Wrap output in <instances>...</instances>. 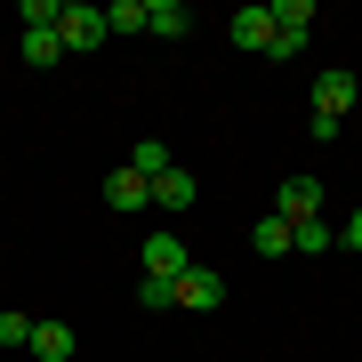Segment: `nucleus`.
<instances>
[{"label": "nucleus", "instance_id": "nucleus-19", "mask_svg": "<svg viewBox=\"0 0 362 362\" xmlns=\"http://www.w3.org/2000/svg\"><path fill=\"white\" fill-rule=\"evenodd\" d=\"M137 306H145V314H161V306H177V282H137Z\"/></svg>", "mask_w": 362, "mask_h": 362}, {"label": "nucleus", "instance_id": "nucleus-4", "mask_svg": "<svg viewBox=\"0 0 362 362\" xmlns=\"http://www.w3.org/2000/svg\"><path fill=\"white\" fill-rule=\"evenodd\" d=\"M274 218H322V177H282V194H274Z\"/></svg>", "mask_w": 362, "mask_h": 362}, {"label": "nucleus", "instance_id": "nucleus-11", "mask_svg": "<svg viewBox=\"0 0 362 362\" xmlns=\"http://www.w3.org/2000/svg\"><path fill=\"white\" fill-rule=\"evenodd\" d=\"M274 33H314V0H266Z\"/></svg>", "mask_w": 362, "mask_h": 362}, {"label": "nucleus", "instance_id": "nucleus-1", "mask_svg": "<svg viewBox=\"0 0 362 362\" xmlns=\"http://www.w3.org/2000/svg\"><path fill=\"white\" fill-rule=\"evenodd\" d=\"M57 40H65L73 57L81 49H105V40H113V33H105V8H97V0H65V8H57Z\"/></svg>", "mask_w": 362, "mask_h": 362}, {"label": "nucleus", "instance_id": "nucleus-14", "mask_svg": "<svg viewBox=\"0 0 362 362\" xmlns=\"http://www.w3.org/2000/svg\"><path fill=\"white\" fill-rule=\"evenodd\" d=\"M250 250H258V258H282V250H290V218H258Z\"/></svg>", "mask_w": 362, "mask_h": 362}, {"label": "nucleus", "instance_id": "nucleus-5", "mask_svg": "<svg viewBox=\"0 0 362 362\" xmlns=\"http://www.w3.org/2000/svg\"><path fill=\"white\" fill-rule=\"evenodd\" d=\"M362 97V81L346 73V65H330L322 81H314V113H330V121H346V105Z\"/></svg>", "mask_w": 362, "mask_h": 362}, {"label": "nucleus", "instance_id": "nucleus-8", "mask_svg": "<svg viewBox=\"0 0 362 362\" xmlns=\"http://www.w3.org/2000/svg\"><path fill=\"white\" fill-rule=\"evenodd\" d=\"M233 49H266V40H274V16H266V0H258V8H233Z\"/></svg>", "mask_w": 362, "mask_h": 362}, {"label": "nucleus", "instance_id": "nucleus-10", "mask_svg": "<svg viewBox=\"0 0 362 362\" xmlns=\"http://www.w3.org/2000/svg\"><path fill=\"white\" fill-rule=\"evenodd\" d=\"M33 354L40 362H73V330L65 322H33Z\"/></svg>", "mask_w": 362, "mask_h": 362}, {"label": "nucleus", "instance_id": "nucleus-2", "mask_svg": "<svg viewBox=\"0 0 362 362\" xmlns=\"http://www.w3.org/2000/svg\"><path fill=\"white\" fill-rule=\"evenodd\" d=\"M137 266H145V282H177V274L194 266V250H185L169 226H153V233H145V250H137Z\"/></svg>", "mask_w": 362, "mask_h": 362}, {"label": "nucleus", "instance_id": "nucleus-3", "mask_svg": "<svg viewBox=\"0 0 362 362\" xmlns=\"http://www.w3.org/2000/svg\"><path fill=\"white\" fill-rule=\"evenodd\" d=\"M177 306H185V314H218V306H226V274L185 266V274H177Z\"/></svg>", "mask_w": 362, "mask_h": 362}, {"label": "nucleus", "instance_id": "nucleus-15", "mask_svg": "<svg viewBox=\"0 0 362 362\" xmlns=\"http://www.w3.org/2000/svg\"><path fill=\"white\" fill-rule=\"evenodd\" d=\"M105 33H145V0H113L105 8Z\"/></svg>", "mask_w": 362, "mask_h": 362}, {"label": "nucleus", "instance_id": "nucleus-17", "mask_svg": "<svg viewBox=\"0 0 362 362\" xmlns=\"http://www.w3.org/2000/svg\"><path fill=\"white\" fill-rule=\"evenodd\" d=\"M57 57H65L57 33H25V65H57Z\"/></svg>", "mask_w": 362, "mask_h": 362}, {"label": "nucleus", "instance_id": "nucleus-6", "mask_svg": "<svg viewBox=\"0 0 362 362\" xmlns=\"http://www.w3.org/2000/svg\"><path fill=\"white\" fill-rule=\"evenodd\" d=\"M105 202H113L121 218H137V209H153V185H145L137 169H113V177H105Z\"/></svg>", "mask_w": 362, "mask_h": 362}, {"label": "nucleus", "instance_id": "nucleus-9", "mask_svg": "<svg viewBox=\"0 0 362 362\" xmlns=\"http://www.w3.org/2000/svg\"><path fill=\"white\" fill-rule=\"evenodd\" d=\"M153 209H194V177L185 169H161L153 177Z\"/></svg>", "mask_w": 362, "mask_h": 362}, {"label": "nucleus", "instance_id": "nucleus-13", "mask_svg": "<svg viewBox=\"0 0 362 362\" xmlns=\"http://www.w3.org/2000/svg\"><path fill=\"white\" fill-rule=\"evenodd\" d=\"M129 169H137V177H145V185H153V177H161V169H177V153H169V145H161V137H145V145H137V153H129Z\"/></svg>", "mask_w": 362, "mask_h": 362}, {"label": "nucleus", "instance_id": "nucleus-12", "mask_svg": "<svg viewBox=\"0 0 362 362\" xmlns=\"http://www.w3.org/2000/svg\"><path fill=\"white\" fill-rule=\"evenodd\" d=\"M330 242H338V233H330L322 218H298V226H290V250H298V258H322Z\"/></svg>", "mask_w": 362, "mask_h": 362}, {"label": "nucleus", "instance_id": "nucleus-16", "mask_svg": "<svg viewBox=\"0 0 362 362\" xmlns=\"http://www.w3.org/2000/svg\"><path fill=\"white\" fill-rule=\"evenodd\" d=\"M57 8H65V0H25L16 16H25V33H57Z\"/></svg>", "mask_w": 362, "mask_h": 362}, {"label": "nucleus", "instance_id": "nucleus-18", "mask_svg": "<svg viewBox=\"0 0 362 362\" xmlns=\"http://www.w3.org/2000/svg\"><path fill=\"white\" fill-rule=\"evenodd\" d=\"M0 346H33V314H16V306L0 314Z\"/></svg>", "mask_w": 362, "mask_h": 362}, {"label": "nucleus", "instance_id": "nucleus-7", "mask_svg": "<svg viewBox=\"0 0 362 362\" xmlns=\"http://www.w3.org/2000/svg\"><path fill=\"white\" fill-rule=\"evenodd\" d=\"M145 33H161V40H185V33H194L185 0H145Z\"/></svg>", "mask_w": 362, "mask_h": 362}, {"label": "nucleus", "instance_id": "nucleus-20", "mask_svg": "<svg viewBox=\"0 0 362 362\" xmlns=\"http://www.w3.org/2000/svg\"><path fill=\"white\" fill-rule=\"evenodd\" d=\"M338 242H346V250H362V209H354V218H346V233H338Z\"/></svg>", "mask_w": 362, "mask_h": 362}]
</instances>
